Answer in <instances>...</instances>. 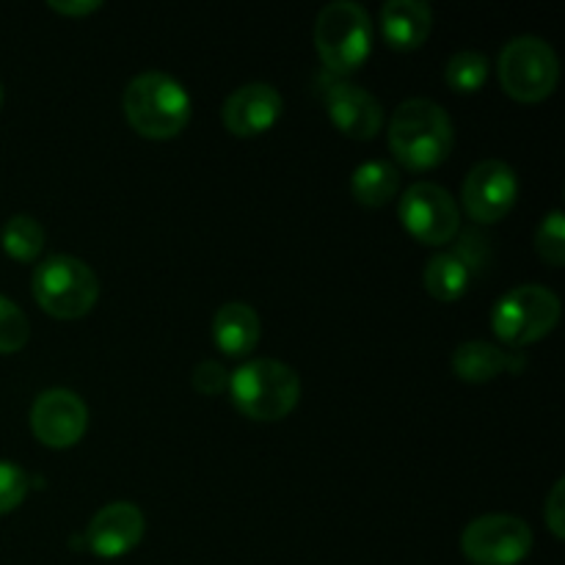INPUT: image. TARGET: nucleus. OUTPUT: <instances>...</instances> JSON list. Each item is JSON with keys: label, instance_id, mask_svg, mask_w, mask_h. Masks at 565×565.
Instances as JSON below:
<instances>
[{"label": "nucleus", "instance_id": "1", "mask_svg": "<svg viewBox=\"0 0 565 565\" xmlns=\"http://www.w3.org/2000/svg\"><path fill=\"white\" fill-rule=\"evenodd\" d=\"M456 143V130L434 99H406L390 119V149L401 166L412 171H428L445 163Z\"/></svg>", "mask_w": 565, "mask_h": 565}, {"label": "nucleus", "instance_id": "2", "mask_svg": "<svg viewBox=\"0 0 565 565\" xmlns=\"http://www.w3.org/2000/svg\"><path fill=\"white\" fill-rule=\"evenodd\" d=\"M121 108L132 130L154 141L180 136L191 121V97L182 83L158 70L141 72L127 83Z\"/></svg>", "mask_w": 565, "mask_h": 565}, {"label": "nucleus", "instance_id": "3", "mask_svg": "<svg viewBox=\"0 0 565 565\" xmlns=\"http://www.w3.org/2000/svg\"><path fill=\"white\" fill-rule=\"evenodd\" d=\"M230 395L237 412L257 423H279L301 397L296 370L276 359H254L230 375Z\"/></svg>", "mask_w": 565, "mask_h": 565}, {"label": "nucleus", "instance_id": "4", "mask_svg": "<svg viewBox=\"0 0 565 565\" xmlns=\"http://www.w3.org/2000/svg\"><path fill=\"white\" fill-rule=\"evenodd\" d=\"M33 298L39 307L58 320L83 318L99 298V279L83 259L53 254L33 270Z\"/></svg>", "mask_w": 565, "mask_h": 565}, {"label": "nucleus", "instance_id": "5", "mask_svg": "<svg viewBox=\"0 0 565 565\" xmlns=\"http://www.w3.org/2000/svg\"><path fill=\"white\" fill-rule=\"evenodd\" d=\"M315 47L323 64L337 75L356 72L373 47V22L367 9L353 0L323 6L315 22Z\"/></svg>", "mask_w": 565, "mask_h": 565}, {"label": "nucleus", "instance_id": "6", "mask_svg": "<svg viewBox=\"0 0 565 565\" xmlns=\"http://www.w3.org/2000/svg\"><path fill=\"white\" fill-rule=\"evenodd\" d=\"M561 320V298L544 285H519L497 301L491 312L494 334L505 345L522 348L544 340Z\"/></svg>", "mask_w": 565, "mask_h": 565}, {"label": "nucleus", "instance_id": "7", "mask_svg": "<svg viewBox=\"0 0 565 565\" xmlns=\"http://www.w3.org/2000/svg\"><path fill=\"white\" fill-rule=\"evenodd\" d=\"M561 81V61L550 42L539 36H516L500 53V83L519 103H541Z\"/></svg>", "mask_w": 565, "mask_h": 565}, {"label": "nucleus", "instance_id": "8", "mask_svg": "<svg viewBox=\"0 0 565 565\" xmlns=\"http://www.w3.org/2000/svg\"><path fill=\"white\" fill-rule=\"evenodd\" d=\"M461 550L475 565H516L533 550V530L508 513H489L467 524Z\"/></svg>", "mask_w": 565, "mask_h": 565}, {"label": "nucleus", "instance_id": "9", "mask_svg": "<svg viewBox=\"0 0 565 565\" xmlns=\"http://www.w3.org/2000/svg\"><path fill=\"white\" fill-rule=\"evenodd\" d=\"M401 221L425 246H445L461 230L456 199L436 182H414L401 199Z\"/></svg>", "mask_w": 565, "mask_h": 565}, {"label": "nucleus", "instance_id": "10", "mask_svg": "<svg viewBox=\"0 0 565 565\" xmlns=\"http://www.w3.org/2000/svg\"><path fill=\"white\" fill-rule=\"evenodd\" d=\"M519 196L516 171L502 160H483L472 166V171L463 180V207L469 218L478 224H494L502 221L513 210Z\"/></svg>", "mask_w": 565, "mask_h": 565}, {"label": "nucleus", "instance_id": "11", "mask_svg": "<svg viewBox=\"0 0 565 565\" xmlns=\"http://www.w3.org/2000/svg\"><path fill=\"white\" fill-rule=\"evenodd\" d=\"M88 428V408L70 390H47L33 401L31 430L44 447L66 450L77 445Z\"/></svg>", "mask_w": 565, "mask_h": 565}, {"label": "nucleus", "instance_id": "12", "mask_svg": "<svg viewBox=\"0 0 565 565\" xmlns=\"http://www.w3.org/2000/svg\"><path fill=\"white\" fill-rule=\"evenodd\" d=\"M143 533H147V522H143L141 508L132 502H110L94 513L83 541L92 555L110 561V557H121L136 550Z\"/></svg>", "mask_w": 565, "mask_h": 565}, {"label": "nucleus", "instance_id": "13", "mask_svg": "<svg viewBox=\"0 0 565 565\" xmlns=\"http://www.w3.org/2000/svg\"><path fill=\"white\" fill-rule=\"evenodd\" d=\"M285 99L270 83H246L226 97L221 108L224 127L237 138H252L279 121Z\"/></svg>", "mask_w": 565, "mask_h": 565}, {"label": "nucleus", "instance_id": "14", "mask_svg": "<svg viewBox=\"0 0 565 565\" xmlns=\"http://www.w3.org/2000/svg\"><path fill=\"white\" fill-rule=\"evenodd\" d=\"M326 108H329L337 130L345 132L348 138H356V141H370L384 127L381 103L356 83H331L329 92H326Z\"/></svg>", "mask_w": 565, "mask_h": 565}, {"label": "nucleus", "instance_id": "15", "mask_svg": "<svg viewBox=\"0 0 565 565\" xmlns=\"http://www.w3.org/2000/svg\"><path fill=\"white\" fill-rule=\"evenodd\" d=\"M434 28V11L423 0H390L381 9V31L395 50L423 47Z\"/></svg>", "mask_w": 565, "mask_h": 565}, {"label": "nucleus", "instance_id": "16", "mask_svg": "<svg viewBox=\"0 0 565 565\" xmlns=\"http://www.w3.org/2000/svg\"><path fill=\"white\" fill-rule=\"evenodd\" d=\"M259 315L243 301H230L215 312L213 340L226 356H248L259 342Z\"/></svg>", "mask_w": 565, "mask_h": 565}, {"label": "nucleus", "instance_id": "17", "mask_svg": "<svg viewBox=\"0 0 565 565\" xmlns=\"http://www.w3.org/2000/svg\"><path fill=\"white\" fill-rule=\"evenodd\" d=\"M524 362H519L513 353L502 351V348L491 345V342L472 340L463 342V345L456 348L452 353V373L461 381H469V384H486V381L497 379L505 370H522Z\"/></svg>", "mask_w": 565, "mask_h": 565}, {"label": "nucleus", "instance_id": "18", "mask_svg": "<svg viewBox=\"0 0 565 565\" xmlns=\"http://www.w3.org/2000/svg\"><path fill=\"white\" fill-rule=\"evenodd\" d=\"M401 171L386 160H367L351 177V193L362 207H384L397 196Z\"/></svg>", "mask_w": 565, "mask_h": 565}, {"label": "nucleus", "instance_id": "19", "mask_svg": "<svg viewBox=\"0 0 565 565\" xmlns=\"http://www.w3.org/2000/svg\"><path fill=\"white\" fill-rule=\"evenodd\" d=\"M472 268L456 252L436 254L425 268V290L439 301H458L469 290Z\"/></svg>", "mask_w": 565, "mask_h": 565}, {"label": "nucleus", "instance_id": "20", "mask_svg": "<svg viewBox=\"0 0 565 565\" xmlns=\"http://www.w3.org/2000/svg\"><path fill=\"white\" fill-rule=\"evenodd\" d=\"M3 252L17 263H33L44 248V226L31 215H11L0 232Z\"/></svg>", "mask_w": 565, "mask_h": 565}, {"label": "nucleus", "instance_id": "21", "mask_svg": "<svg viewBox=\"0 0 565 565\" xmlns=\"http://www.w3.org/2000/svg\"><path fill=\"white\" fill-rule=\"evenodd\" d=\"M486 77H489V58L478 50H461L447 61L445 81L452 92L472 94L483 88Z\"/></svg>", "mask_w": 565, "mask_h": 565}, {"label": "nucleus", "instance_id": "22", "mask_svg": "<svg viewBox=\"0 0 565 565\" xmlns=\"http://www.w3.org/2000/svg\"><path fill=\"white\" fill-rule=\"evenodd\" d=\"M31 337V323L14 301L0 296V353H17Z\"/></svg>", "mask_w": 565, "mask_h": 565}, {"label": "nucleus", "instance_id": "23", "mask_svg": "<svg viewBox=\"0 0 565 565\" xmlns=\"http://www.w3.org/2000/svg\"><path fill=\"white\" fill-rule=\"evenodd\" d=\"M535 248L555 268H561L565 263V215L561 210H555V213L541 221L539 232H535Z\"/></svg>", "mask_w": 565, "mask_h": 565}, {"label": "nucleus", "instance_id": "24", "mask_svg": "<svg viewBox=\"0 0 565 565\" xmlns=\"http://www.w3.org/2000/svg\"><path fill=\"white\" fill-rule=\"evenodd\" d=\"M28 494V475L17 463L0 461V516L17 511Z\"/></svg>", "mask_w": 565, "mask_h": 565}, {"label": "nucleus", "instance_id": "25", "mask_svg": "<svg viewBox=\"0 0 565 565\" xmlns=\"http://www.w3.org/2000/svg\"><path fill=\"white\" fill-rule=\"evenodd\" d=\"M191 384L193 390L202 392V395H221V392L230 386V373L224 370V364L207 359V362H199L196 367H193Z\"/></svg>", "mask_w": 565, "mask_h": 565}, {"label": "nucleus", "instance_id": "26", "mask_svg": "<svg viewBox=\"0 0 565 565\" xmlns=\"http://www.w3.org/2000/svg\"><path fill=\"white\" fill-rule=\"evenodd\" d=\"M544 519L546 524H550L555 539H565V480L563 478L552 486L550 497H546Z\"/></svg>", "mask_w": 565, "mask_h": 565}, {"label": "nucleus", "instance_id": "27", "mask_svg": "<svg viewBox=\"0 0 565 565\" xmlns=\"http://www.w3.org/2000/svg\"><path fill=\"white\" fill-rule=\"evenodd\" d=\"M50 9L58 11V14H66V17H83V14H92V11H97L99 0H50Z\"/></svg>", "mask_w": 565, "mask_h": 565}, {"label": "nucleus", "instance_id": "28", "mask_svg": "<svg viewBox=\"0 0 565 565\" xmlns=\"http://www.w3.org/2000/svg\"><path fill=\"white\" fill-rule=\"evenodd\" d=\"M0 105H3V86H0Z\"/></svg>", "mask_w": 565, "mask_h": 565}]
</instances>
